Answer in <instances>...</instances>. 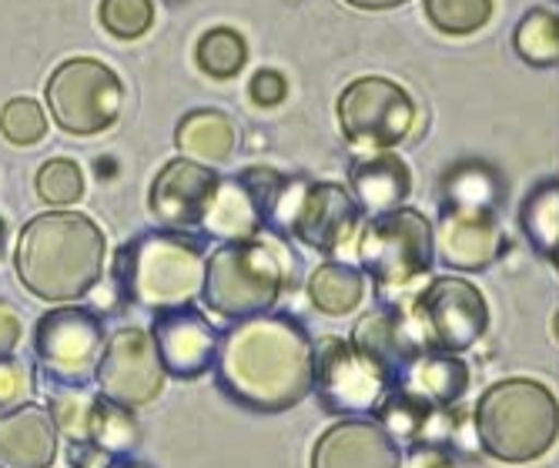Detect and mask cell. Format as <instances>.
<instances>
[{
    "label": "cell",
    "instance_id": "cell-25",
    "mask_svg": "<svg viewBox=\"0 0 559 468\" xmlns=\"http://www.w3.org/2000/svg\"><path fill=\"white\" fill-rule=\"evenodd\" d=\"M194 58H198V68L205 71L209 77L231 81L245 68V61H248V47H245V40H241L238 31H231V27H212V31L201 34Z\"/></svg>",
    "mask_w": 559,
    "mask_h": 468
},
{
    "label": "cell",
    "instance_id": "cell-22",
    "mask_svg": "<svg viewBox=\"0 0 559 468\" xmlns=\"http://www.w3.org/2000/svg\"><path fill=\"white\" fill-rule=\"evenodd\" d=\"M91 442L111 452L115 458H131L141 445V425L134 419V408H124L111 398H94L91 411Z\"/></svg>",
    "mask_w": 559,
    "mask_h": 468
},
{
    "label": "cell",
    "instance_id": "cell-23",
    "mask_svg": "<svg viewBox=\"0 0 559 468\" xmlns=\"http://www.w3.org/2000/svg\"><path fill=\"white\" fill-rule=\"evenodd\" d=\"M355 188H359V197L369 212L382 215L399 207V201L409 194V171L395 158H372L355 168Z\"/></svg>",
    "mask_w": 559,
    "mask_h": 468
},
{
    "label": "cell",
    "instance_id": "cell-27",
    "mask_svg": "<svg viewBox=\"0 0 559 468\" xmlns=\"http://www.w3.org/2000/svg\"><path fill=\"white\" fill-rule=\"evenodd\" d=\"M426 17L442 34H473L492 17V0H426Z\"/></svg>",
    "mask_w": 559,
    "mask_h": 468
},
{
    "label": "cell",
    "instance_id": "cell-18",
    "mask_svg": "<svg viewBox=\"0 0 559 468\" xmlns=\"http://www.w3.org/2000/svg\"><path fill=\"white\" fill-rule=\"evenodd\" d=\"M355 348H359L389 382L409 369V361L416 355V345L405 338V328L389 311H376V315L362 319L359 332H355Z\"/></svg>",
    "mask_w": 559,
    "mask_h": 468
},
{
    "label": "cell",
    "instance_id": "cell-20",
    "mask_svg": "<svg viewBox=\"0 0 559 468\" xmlns=\"http://www.w3.org/2000/svg\"><path fill=\"white\" fill-rule=\"evenodd\" d=\"M259 207L251 201V194L245 191L241 181H222L209 215H205V228L222 238V241H241V238H255L259 231Z\"/></svg>",
    "mask_w": 559,
    "mask_h": 468
},
{
    "label": "cell",
    "instance_id": "cell-24",
    "mask_svg": "<svg viewBox=\"0 0 559 468\" xmlns=\"http://www.w3.org/2000/svg\"><path fill=\"white\" fill-rule=\"evenodd\" d=\"M309 295H312V304L319 311H325V315H345V311H352L362 301L366 278H362V272H355L348 265L329 262L312 275Z\"/></svg>",
    "mask_w": 559,
    "mask_h": 468
},
{
    "label": "cell",
    "instance_id": "cell-10",
    "mask_svg": "<svg viewBox=\"0 0 559 468\" xmlns=\"http://www.w3.org/2000/svg\"><path fill=\"white\" fill-rule=\"evenodd\" d=\"M416 104L389 77H359L338 97V124L355 144L392 147L409 134Z\"/></svg>",
    "mask_w": 559,
    "mask_h": 468
},
{
    "label": "cell",
    "instance_id": "cell-33",
    "mask_svg": "<svg viewBox=\"0 0 559 468\" xmlns=\"http://www.w3.org/2000/svg\"><path fill=\"white\" fill-rule=\"evenodd\" d=\"M115 455L111 452H105L100 445H94L91 439H84V442H71L68 445V465L71 468H115Z\"/></svg>",
    "mask_w": 559,
    "mask_h": 468
},
{
    "label": "cell",
    "instance_id": "cell-35",
    "mask_svg": "<svg viewBox=\"0 0 559 468\" xmlns=\"http://www.w3.org/2000/svg\"><path fill=\"white\" fill-rule=\"evenodd\" d=\"M402 468H455V465L449 461L445 452H439V448H432V445H416L409 465L402 461Z\"/></svg>",
    "mask_w": 559,
    "mask_h": 468
},
{
    "label": "cell",
    "instance_id": "cell-17",
    "mask_svg": "<svg viewBox=\"0 0 559 468\" xmlns=\"http://www.w3.org/2000/svg\"><path fill=\"white\" fill-rule=\"evenodd\" d=\"M359 225V204L348 197L338 184H312L301 191L298 212L292 221V231L319 251H335L342 241L352 238Z\"/></svg>",
    "mask_w": 559,
    "mask_h": 468
},
{
    "label": "cell",
    "instance_id": "cell-30",
    "mask_svg": "<svg viewBox=\"0 0 559 468\" xmlns=\"http://www.w3.org/2000/svg\"><path fill=\"white\" fill-rule=\"evenodd\" d=\"M0 134H4L17 147H31L37 141H44V134H47L44 108H40L37 100H31V97L8 100L4 111H0Z\"/></svg>",
    "mask_w": 559,
    "mask_h": 468
},
{
    "label": "cell",
    "instance_id": "cell-34",
    "mask_svg": "<svg viewBox=\"0 0 559 468\" xmlns=\"http://www.w3.org/2000/svg\"><path fill=\"white\" fill-rule=\"evenodd\" d=\"M24 335V322H21V311L0 298V355H14V348L21 345Z\"/></svg>",
    "mask_w": 559,
    "mask_h": 468
},
{
    "label": "cell",
    "instance_id": "cell-8",
    "mask_svg": "<svg viewBox=\"0 0 559 468\" xmlns=\"http://www.w3.org/2000/svg\"><path fill=\"white\" fill-rule=\"evenodd\" d=\"M362 265L382 285H405L432 265V228L413 207H392L369 221Z\"/></svg>",
    "mask_w": 559,
    "mask_h": 468
},
{
    "label": "cell",
    "instance_id": "cell-13",
    "mask_svg": "<svg viewBox=\"0 0 559 468\" xmlns=\"http://www.w3.org/2000/svg\"><path fill=\"white\" fill-rule=\"evenodd\" d=\"M222 188V178L212 165H201L191 158L168 161L155 184H151V215L168 228H194L205 225V215Z\"/></svg>",
    "mask_w": 559,
    "mask_h": 468
},
{
    "label": "cell",
    "instance_id": "cell-7",
    "mask_svg": "<svg viewBox=\"0 0 559 468\" xmlns=\"http://www.w3.org/2000/svg\"><path fill=\"white\" fill-rule=\"evenodd\" d=\"M105 322L78 304L47 311L34 328V355L40 369L50 382L61 385H87L97 375V361L105 355Z\"/></svg>",
    "mask_w": 559,
    "mask_h": 468
},
{
    "label": "cell",
    "instance_id": "cell-14",
    "mask_svg": "<svg viewBox=\"0 0 559 468\" xmlns=\"http://www.w3.org/2000/svg\"><path fill=\"white\" fill-rule=\"evenodd\" d=\"M151 335H155L165 372L181 382L205 375L215 365L218 345H222L212 322L201 315V311H194L191 304L158 311Z\"/></svg>",
    "mask_w": 559,
    "mask_h": 468
},
{
    "label": "cell",
    "instance_id": "cell-4",
    "mask_svg": "<svg viewBox=\"0 0 559 468\" xmlns=\"http://www.w3.org/2000/svg\"><path fill=\"white\" fill-rule=\"evenodd\" d=\"M205 251L188 235L151 231L121 251L118 278L128 298L151 311L191 304L205 288Z\"/></svg>",
    "mask_w": 559,
    "mask_h": 468
},
{
    "label": "cell",
    "instance_id": "cell-11",
    "mask_svg": "<svg viewBox=\"0 0 559 468\" xmlns=\"http://www.w3.org/2000/svg\"><path fill=\"white\" fill-rule=\"evenodd\" d=\"M416 322L429 351H466L486 332V301L469 281L439 278L416 301Z\"/></svg>",
    "mask_w": 559,
    "mask_h": 468
},
{
    "label": "cell",
    "instance_id": "cell-26",
    "mask_svg": "<svg viewBox=\"0 0 559 468\" xmlns=\"http://www.w3.org/2000/svg\"><path fill=\"white\" fill-rule=\"evenodd\" d=\"M47 411L55 419L58 432L68 435V442H84L91 439V411H94V395L84 392V385H47Z\"/></svg>",
    "mask_w": 559,
    "mask_h": 468
},
{
    "label": "cell",
    "instance_id": "cell-6",
    "mask_svg": "<svg viewBox=\"0 0 559 468\" xmlns=\"http://www.w3.org/2000/svg\"><path fill=\"white\" fill-rule=\"evenodd\" d=\"M124 87L118 74L91 58L64 61L47 81V108L58 128L74 137H94L121 118Z\"/></svg>",
    "mask_w": 559,
    "mask_h": 468
},
{
    "label": "cell",
    "instance_id": "cell-31",
    "mask_svg": "<svg viewBox=\"0 0 559 468\" xmlns=\"http://www.w3.org/2000/svg\"><path fill=\"white\" fill-rule=\"evenodd\" d=\"M37 392L34 365L17 355H0V411L31 401Z\"/></svg>",
    "mask_w": 559,
    "mask_h": 468
},
{
    "label": "cell",
    "instance_id": "cell-16",
    "mask_svg": "<svg viewBox=\"0 0 559 468\" xmlns=\"http://www.w3.org/2000/svg\"><path fill=\"white\" fill-rule=\"evenodd\" d=\"M58 435L44 405L24 401L0 411V468H50L58 458Z\"/></svg>",
    "mask_w": 559,
    "mask_h": 468
},
{
    "label": "cell",
    "instance_id": "cell-15",
    "mask_svg": "<svg viewBox=\"0 0 559 468\" xmlns=\"http://www.w3.org/2000/svg\"><path fill=\"white\" fill-rule=\"evenodd\" d=\"M395 435L376 419H342L316 442L312 468H402Z\"/></svg>",
    "mask_w": 559,
    "mask_h": 468
},
{
    "label": "cell",
    "instance_id": "cell-21",
    "mask_svg": "<svg viewBox=\"0 0 559 468\" xmlns=\"http://www.w3.org/2000/svg\"><path fill=\"white\" fill-rule=\"evenodd\" d=\"M409 375L413 379L405 392H413L426 405H452L466 392V382H469L463 361H455L445 351H429Z\"/></svg>",
    "mask_w": 559,
    "mask_h": 468
},
{
    "label": "cell",
    "instance_id": "cell-12",
    "mask_svg": "<svg viewBox=\"0 0 559 468\" xmlns=\"http://www.w3.org/2000/svg\"><path fill=\"white\" fill-rule=\"evenodd\" d=\"M385 382L389 379L355 345L342 338H322L316 345V388L329 408H376Z\"/></svg>",
    "mask_w": 559,
    "mask_h": 468
},
{
    "label": "cell",
    "instance_id": "cell-19",
    "mask_svg": "<svg viewBox=\"0 0 559 468\" xmlns=\"http://www.w3.org/2000/svg\"><path fill=\"white\" fill-rule=\"evenodd\" d=\"M175 141L185 158L201 165H222L235 151V124L218 111H191L188 118H181Z\"/></svg>",
    "mask_w": 559,
    "mask_h": 468
},
{
    "label": "cell",
    "instance_id": "cell-38",
    "mask_svg": "<svg viewBox=\"0 0 559 468\" xmlns=\"http://www.w3.org/2000/svg\"><path fill=\"white\" fill-rule=\"evenodd\" d=\"M4 238H8V225H4V218H0V254H4Z\"/></svg>",
    "mask_w": 559,
    "mask_h": 468
},
{
    "label": "cell",
    "instance_id": "cell-36",
    "mask_svg": "<svg viewBox=\"0 0 559 468\" xmlns=\"http://www.w3.org/2000/svg\"><path fill=\"white\" fill-rule=\"evenodd\" d=\"M352 8H366V11H385V8H399L405 0H348Z\"/></svg>",
    "mask_w": 559,
    "mask_h": 468
},
{
    "label": "cell",
    "instance_id": "cell-1",
    "mask_svg": "<svg viewBox=\"0 0 559 468\" xmlns=\"http://www.w3.org/2000/svg\"><path fill=\"white\" fill-rule=\"evenodd\" d=\"M215 372L235 401L282 411L316 388V348L295 322L255 315L222 338Z\"/></svg>",
    "mask_w": 559,
    "mask_h": 468
},
{
    "label": "cell",
    "instance_id": "cell-5",
    "mask_svg": "<svg viewBox=\"0 0 559 468\" xmlns=\"http://www.w3.org/2000/svg\"><path fill=\"white\" fill-rule=\"evenodd\" d=\"M285 288V268L278 254L259 241L241 238L218 244L205 262V304L222 319H255L278 301Z\"/></svg>",
    "mask_w": 559,
    "mask_h": 468
},
{
    "label": "cell",
    "instance_id": "cell-32",
    "mask_svg": "<svg viewBox=\"0 0 559 468\" xmlns=\"http://www.w3.org/2000/svg\"><path fill=\"white\" fill-rule=\"evenodd\" d=\"M248 94L255 104H262V108H275V104H282L288 94V81L278 71H259L255 77H251Z\"/></svg>",
    "mask_w": 559,
    "mask_h": 468
},
{
    "label": "cell",
    "instance_id": "cell-2",
    "mask_svg": "<svg viewBox=\"0 0 559 468\" xmlns=\"http://www.w3.org/2000/svg\"><path fill=\"white\" fill-rule=\"evenodd\" d=\"M108 241L87 215L47 212L24 225L14 268L40 301H78L105 275Z\"/></svg>",
    "mask_w": 559,
    "mask_h": 468
},
{
    "label": "cell",
    "instance_id": "cell-9",
    "mask_svg": "<svg viewBox=\"0 0 559 468\" xmlns=\"http://www.w3.org/2000/svg\"><path fill=\"white\" fill-rule=\"evenodd\" d=\"M97 388L105 398L124 405V408H144L151 405L162 388H165V365L155 345V335L144 328H118L108 345L105 355L97 361Z\"/></svg>",
    "mask_w": 559,
    "mask_h": 468
},
{
    "label": "cell",
    "instance_id": "cell-28",
    "mask_svg": "<svg viewBox=\"0 0 559 468\" xmlns=\"http://www.w3.org/2000/svg\"><path fill=\"white\" fill-rule=\"evenodd\" d=\"M37 194L50 207H68L84 197V175L71 158H50L37 171Z\"/></svg>",
    "mask_w": 559,
    "mask_h": 468
},
{
    "label": "cell",
    "instance_id": "cell-3",
    "mask_svg": "<svg viewBox=\"0 0 559 468\" xmlns=\"http://www.w3.org/2000/svg\"><path fill=\"white\" fill-rule=\"evenodd\" d=\"M559 435V405L543 382H496L476 405V439L499 461H533Z\"/></svg>",
    "mask_w": 559,
    "mask_h": 468
},
{
    "label": "cell",
    "instance_id": "cell-29",
    "mask_svg": "<svg viewBox=\"0 0 559 468\" xmlns=\"http://www.w3.org/2000/svg\"><path fill=\"white\" fill-rule=\"evenodd\" d=\"M100 24L121 40H138L155 24V0H100Z\"/></svg>",
    "mask_w": 559,
    "mask_h": 468
},
{
    "label": "cell",
    "instance_id": "cell-37",
    "mask_svg": "<svg viewBox=\"0 0 559 468\" xmlns=\"http://www.w3.org/2000/svg\"><path fill=\"white\" fill-rule=\"evenodd\" d=\"M115 468H147V465H138V461H131V458H118Z\"/></svg>",
    "mask_w": 559,
    "mask_h": 468
}]
</instances>
